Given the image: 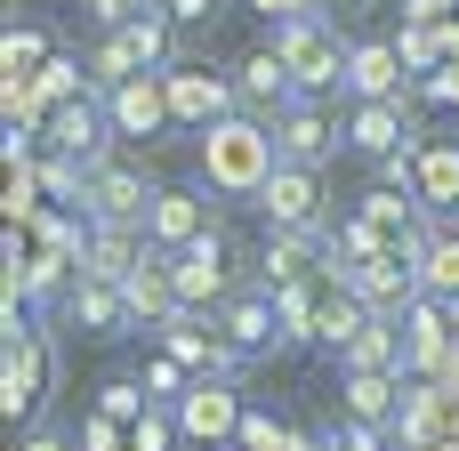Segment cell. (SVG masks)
Returning a JSON list of instances; mask_svg holds the SVG:
<instances>
[{"mask_svg":"<svg viewBox=\"0 0 459 451\" xmlns=\"http://www.w3.org/2000/svg\"><path fill=\"white\" fill-rule=\"evenodd\" d=\"M161 8H169L178 24H202V16H210V0H161Z\"/></svg>","mask_w":459,"mask_h":451,"instance_id":"38","label":"cell"},{"mask_svg":"<svg viewBox=\"0 0 459 451\" xmlns=\"http://www.w3.org/2000/svg\"><path fill=\"white\" fill-rule=\"evenodd\" d=\"M226 451H242V444H226Z\"/></svg>","mask_w":459,"mask_h":451,"instance_id":"40","label":"cell"},{"mask_svg":"<svg viewBox=\"0 0 459 451\" xmlns=\"http://www.w3.org/2000/svg\"><path fill=\"white\" fill-rule=\"evenodd\" d=\"M420 145L428 137L411 121V97H395V105H347V153H363L371 169L395 161V153H420Z\"/></svg>","mask_w":459,"mask_h":451,"instance_id":"11","label":"cell"},{"mask_svg":"<svg viewBox=\"0 0 459 451\" xmlns=\"http://www.w3.org/2000/svg\"><path fill=\"white\" fill-rule=\"evenodd\" d=\"M403 387L411 379H395V371H339V420H363V428H387L395 436Z\"/></svg>","mask_w":459,"mask_h":451,"instance_id":"19","label":"cell"},{"mask_svg":"<svg viewBox=\"0 0 459 451\" xmlns=\"http://www.w3.org/2000/svg\"><path fill=\"white\" fill-rule=\"evenodd\" d=\"M371 0H315V16H331V24H347V16H363Z\"/></svg>","mask_w":459,"mask_h":451,"instance_id":"37","label":"cell"},{"mask_svg":"<svg viewBox=\"0 0 459 451\" xmlns=\"http://www.w3.org/2000/svg\"><path fill=\"white\" fill-rule=\"evenodd\" d=\"M16 451H73V436H65V428H48V420H40V428H24V444Z\"/></svg>","mask_w":459,"mask_h":451,"instance_id":"36","label":"cell"},{"mask_svg":"<svg viewBox=\"0 0 459 451\" xmlns=\"http://www.w3.org/2000/svg\"><path fill=\"white\" fill-rule=\"evenodd\" d=\"M274 129V153L290 161V169H323V161H339L347 153V121L323 105V97H299L282 121H266Z\"/></svg>","mask_w":459,"mask_h":451,"instance_id":"9","label":"cell"},{"mask_svg":"<svg viewBox=\"0 0 459 451\" xmlns=\"http://www.w3.org/2000/svg\"><path fill=\"white\" fill-rule=\"evenodd\" d=\"M411 97V65L395 56V40H347V105H395Z\"/></svg>","mask_w":459,"mask_h":451,"instance_id":"13","label":"cell"},{"mask_svg":"<svg viewBox=\"0 0 459 451\" xmlns=\"http://www.w3.org/2000/svg\"><path fill=\"white\" fill-rule=\"evenodd\" d=\"M145 258H153V242L137 226H89V242H81V274H97V282H129Z\"/></svg>","mask_w":459,"mask_h":451,"instance_id":"21","label":"cell"},{"mask_svg":"<svg viewBox=\"0 0 459 451\" xmlns=\"http://www.w3.org/2000/svg\"><path fill=\"white\" fill-rule=\"evenodd\" d=\"M153 347L178 363V371H194V379H242L250 363L218 339V323H202V315H169L161 331H153Z\"/></svg>","mask_w":459,"mask_h":451,"instance_id":"10","label":"cell"},{"mask_svg":"<svg viewBox=\"0 0 459 451\" xmlns=\"http://www.w3.org/2000/svg\"><path fill=\"white\" fill-rule=\"evenodd\" d=\"M145 412H153L145 379H105V387H97V420H113V428H137Z\"/></svg>","mask_w":459,"mask_h":451,"instance_id":"28","label":"cell"},{"mask_svg":"<svg viewBox=\"0 0 459 451\" xmlns=\"http://www.w3.org/2000/svg\"><path fill=\"white\" fill-rule=\"evenodd\" d=\"M282 65H290V81H299V97H347V32L331 24V16H299V24H274V40H266Z\"/></svg>","mask_w":459,"mask_h":451,"instance_id":"3","label":"cell"},{"mask_svg":"<svg viewBox=\"0 0 459 451\" xmlns=\"http://www.w3.org/2000/svg\"><path fill=\"white\" fill-rule=\"evenodd\" d=\"M169 291H178V315H218L234 291H242V274H234V242L226 234H202L194 250H178L169 258Z\"/></svg>","mask_w":459,"mask_h":451,"instance_id":"4","label":"cell"},{"mask_svg":"<svg viewBox=\"0 0 459 451\" xmlns=\"http://www.w3.org/2000/svg\"><path fill=\"white\" fill-rule=\"evenodd\" d=\"M420 105H459V65H444V73H428L420 89H411Z\"/></svg>","mask_w":459,"mask_h":451,"instance_id":"34","label":"cell"},{"mask_svg":"<svg viewBox=\"0 0 459 451\" xmlns=\"http://www.w3.org/2000/svg\"><path fill=\"white\" fill-rule=\"evenodd\" d=\"M250 16H266V24H299V16H315V0H242Z\"/></svg>","mask_w":459,"mask_h":451,"instance_id":"35","label":"cell"},{"mask_svg":"<svg viewBox=\"0 0 459 451\" xmlns=\"http://www.w3.org/2000/svg\"><path fill=\"white\" fill-rule=\"evenodd\" d=\"M65 323H81L89 339H129V331H137V315H129L121 282H97V274H81V282H73V299H65Z\"/></svg>","mask_w":459,"mask_h":451,"instance_id":"20","label":"cell"},{"mask_svg":"<svg viewBox=\"0 0 459 451\" xmlns=\"http://www.w3.org/2000/svg\"><path fill=\"white\" fill-rule=\"evenodd\" d=\"M153 178H145V161H105V169H89V194H81V226H137L145 234V210H153Z\"/></svg>","mask_w":459,"mask_h":451,"instance_id":"6","label":"cell"},{"mask_svg":"<svg viewBox=\"0 0 459 451\" xmlns=\"http://www.w3.org/2000/svg\"><path fill=\"white\" fill-rule=\"evenodd\" d=\"M242 412H250V403H242V387H234V379H194V395H186V403H178V436H186V444H234V436H242Z\"/></svg>","mask_w":459,"mask_h":451,"instance_id":"14","label":"cell"},{"mask_svg":"<svg viewBox=\"0 0 459 451\" xmlns=\"http://www.w3.org/2000/svg\"><path fill=\"white\" fill-rule=\"evenodd\" d=\"M387 451H436V444H411V436H395V444H387Z\"/></svg>","mask_w":459,"mask_h":451,"instance_id":"39","label":"cell"},{"mask_svg":"<svg viewBox=\"0 0 459 451\" xmlns=\"http://www.w3.org/2000/svg\"><path fill=\"white\" fill-rule=\"evenodd\" d=\"M234 444H242V451H290L299 436H290L274 412H258V403H250V412H242V436H234Z\"/></svg>","mask_w":459,"mask_h":451,"instance_id":"29","label":"cell"},{"mask_svg":"<svg viewBox=\"0 0 459 451\" xmlns=\"http://www.w3.org/2000/svg\"><path fill=\"white\" fill-rule=\"evenodd\" d=\"M137 8H153V0H89V24L97 32H121V24H137Z\"/></svg>","mask_w":459,"mask_h":451,"instance_id":"33","label":"cell"},{"mask_svg":"<svg viewBox=\"0 0 459 451\" xmlns=\"http://www.w3.org/2000/svg\"><path fill=\"white\" fill-rule=\"evenodd\" d=\"M210 323H218V339H226L242 363H258V355H282V347H290V339H282V299H274L266 282H242Z\"/></svg>","mask_w":459,"mask_h":451,"instance_id":"7","label":"cell"},{"mask_svg":"<svg viewBox=\"0 0 459 451\" xmlns=\"http://www.w3.org/2000/svg\"><path fill=\"white\" fill-rule=\"evenodd\" d=\"M202 234H218V226H210V202L186 194V186H161L153 210H145V242H153L161 258H178V250H194Z\"/></svg>","mask_w":459,"mask_h":451,"instance_id":"16","label":"cell"},{"mask_svg":"<svg viewBox=\"0 0 459 451\" xmlns=\"http://www.w3.org/2000/svg\"><path fill=\"white\" fill-rule=\"evenodd\" d=\"M331 363H339V371H395V379H411V371H403V323H395V315H371Z\"/></svg>","mask_w":459,"mask_h":451,"instance_id":"23","label":"cell"},{"mask_svg":"<svg viewBox=\"0 0 459 451\" xmlns=\"http://www.w3.org/2000/svg\"><path fill=\"white\" fill-rule=\"evenodd\" d=\"M40 145H48V153H65V161H81V169H105L121 137H113L105 97H97V89H81L73 105H56V113L40 121Z\"/></svg>","mask_w":459,"mask_h":451,"instance_id":"5","label":"cell"},{"mask_svg":"<svg viewBox=\"0 0 459 451\" xmlns=\"http://www.w3.org/2000/svg\"><path fill=\"white\" fill-rule=\"evenodd\" d=\"M411 266H420V291L428 299H459V218L428 226V242L411 250Z\"/></svg>","mask_w":459,"mask_h":451,"instance_id":"24","label":"cell"},{"mask_svg":"<svg viewBox=\"0 0 459 451\" xmlns=\"http://www.w3.org/2000/svg\"><path fill=\"white\" fill-rule=\"evenodd\" d=\"M395 436L387 428H363V420H331L323 428V451H387Z\"/></svg>","mask_w":459,"mask_h":451,"instance_id":"30","label":"cell"},{"mask_svg":"<svg viewBox=\"0 0 459 451\" xmlns=\"http://www.w3.org/2000/svg\"><path fill=\"white\" fill-rule=\"evenodd\" d=\"M411 202H420L428 218H459V137H428V145H420Z\"/></svg>","mask_w":459,"mask_h":451,"instance_id":"22","label":"cell"},{"mask_svg":"<svg viewBox=\"0 0 459 451\" xmlns=\"http://www.w3.org/2000/svg\"><path fill=\"white\" fill-rule=\"evenodd\" d=\"M81 451H137V444H129V428H113V420L89 412V420H81Z\"/></svg>","mask_w":459,"mask_h":451,"instance_id":"32","label":"cell"},{"mask_svg":"<svg viewBox=\"0 0 459 451\" xmlns=\"http://www.w3.org/2000/svg\"><path fill=\"white\" fill-rule=\"evenodd\" d=\"M161 89H169V121H178V129H194V137L242 113L234 73H210V65H169V73H161Z\"/></svg>","mask_w":459,"mask_h":451,"instance_id":"8","label":"cell"},{"mask_svg":"<svg viewBox=\"0 0 459 451\" xmlns=\"http://www.w3.org/2000/svg\"><path fill=\"white\" fill-rule=\"evenodd\" d=\"M234 97H242V113H258V121H282V113L299 105V81H290V65H282L274 48H250V56L234 65Z\"/></svg>","mask_w":459,"mask_h":451,"instance_id":"17","label":"cell"},{"mask_svg":"<svg viewBox=\"0 0 459 451\" xmlns=\"http://www.w3.org/2000/svg\"><path fill=\"white\" fill-rule=\"evenodd\" d=\"M258 210H266V234H323L331 226V210H323V169H274L266 178V194H258Z\"/></svg>","mask_w":459,"mask_h":451,"instance_id":"12","label":"cell"},{"mask_svg":"<svg viewBox=\"0 0 459 451\" xmlns=\"http://www.w3.org/2000/svg\"><path fill=\"white\" fill-rule=\"evenodd\" d=\"M282 299V339L290 347H323V299H331V274L299 282V291H274Z\"/></svg>","mask_w":459,"mask_h":451,"instance_id":"26","label":"cell"},{"mask_svg":"<svg viewBox=\"0 0 459 451\" xmlns=\"http://www.w3.org/2000/svg\"><path fill=\"white\" fill-rule=\"evenodd\" d=\"M0 412H8V428L24 420V428H40V403H48V339H40V323L24 315V307H0Z\"/></svg>","mask_w":459,"mask_h":451,"instance_id":"2","label":"cell"},{"mask_svg":"<svg viewBox=\"0 0 459 451\" xmlns=\"http://www.w3.org/2000/svg\"><path fill=\"white\" fill-rule=\"evenodd\" d=\"M137 379H145V395H153V412H178V403L194 395V371H178V363H169L161 347L145 355V371H137Z\"/></svg>","mask_w":459,"mask_h":451,"instance_id":"27","label":"cell"},{"mask_svg":"<svg viewBox=\"0 0 459 451\" xmlns=\"http://www.w3.org/2000/svg\"><path fill=\"white\" fill-rule=\"evenodd\" d=\"M105 113H113V137H121V145H153L161 129H178V121H169V89H161V73H137V81L105 89Z\"/></svg>","mask_w":459,"mask_h":451,"instance_id":"15","label":"cell"},{"mask_svg":"<svg viewBox=\"0 0 459 451\" xmlns=\"http://www.w3.org/2000/svg\"><path fill=\"white\" fill-rule=\"evenodd\" d=\"M129 444L137 451H178V412H145V420L129 428Z\"/></svg>","mask_w":459,"mask_h":451,"instance_id":"31","label":"cell"},{"mask_svg":"<svg viewBox=\"0 0 459 451\" xmlns=\"http://www.w3.org/2000/svg\"><path fill=\"white\" fill-rule=\"evenodd\" d=\"M121 299H129V315H137V331H161L169 315H178V291H169V258L153 250L129 282H121Z\"/></svg>","mask_w":459,"mask_h":451,"instance_id":"25","label":"cell"},{"mask_svg":"<svg viewBox=\"0 0 459 451\" xmlns=\"http://www.w3.org/2000/svg\"><path fill=\"white\" fill-rule=\"evenodd\" d=\"M274 169H282V153H274V129L258 113H234V121L202 129V186L210 194H250L258 202Z\"/></svg>","mask_w":459,"mask_h":451,"instance_id":"1","label":"cell"},{"mask_svg":"<svg viewBox=\"0 0 459 451\" xmlns=\"http://www.w3.org/2000/svg\"><path fill=\"white\" fill-rule=\"evenodd\" d=\"M452 315H444V299H420L411 315H403V371L411 379H444L452 371Z\"/></svg>","mask_w":459,"mask_h":451,"instance_id":"18","label":"cell"}]
</instances>
